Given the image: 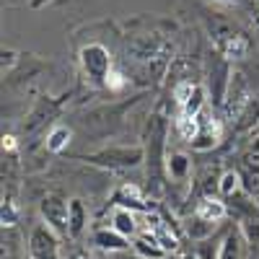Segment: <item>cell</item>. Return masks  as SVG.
<instances>
[{
    "mask_svg": "<svg viewBox=\"0 0 259 259\" xmlns=\"http://www.w3.org/2000/svg\"><path fill=\"white\" fill-rule=\"evenodd\" d=\"M166 135H168V122L161 114H153L148 122L145 133V166H148V187L153 194L163 192L166 174Z\"/></svg>",
    "mask_w": 259,
    "mask_h": 259,
    "instance_id": "1",
    "label": "cell"
},
{
    "mask_svg": "<svg viewBox=\"0 0 259 259\" xmlns=\"http://www.w3.org/2000/svg\"><path fill=\"white\" fill-rule=\"evenodd\" d=\"M85 161H91L96 166H109V168H135L145 163V148L140 145H114V148H104L99 153L89 156Z\"/></svg>",
    "mask_w": 259,
    "mask_h": 259,
    "instance_id": "2",
    "label": "cell"
},
{
    "mask_svg": "<svg viewBox=\"0 0 259 259\" xmlns=\"http://www.w3.org/2000/svg\"><path fill=\"white\" fill-rule=\"evenodd\" d=\"M80 68L94 83H106V75L114 70L109 50H106L104 45H96V41L94 45H85L80 50Z\"/></svg>",
    "mask_w": 259,
    "mask_h": 259,
    "instance_id": "3",
    "label": "cell"
},
{
    "mask_svg": "<svg viewBox=\"0 0 259 259\" xmlns=\"http://www.w3.org/2000/svg\"><path fill=\"white\" fill-rule=\"evenodd\" d=\"M251 101V94H249V83L244 78V73L239 70H233L231 75V83H228V91H226V99H223V106H221V112L226 117V122H236V117L241 114V109Z\"/></svg>",
    "mask_w": 259,
    "mask_h": 259,
    "instance_id": "4",
    "label": "cell"
},
{
    "mask_svg": "<svg viewBox=\"0 0 259 259\" xmlns=\"http://www.w3.org/2000/svg\"><path fill=\"white\" fill-rule=\"evenodd\" d=\"M39 212L57 236H68V223H70V202H65L57 194H47L39 202Z\"/></svg>",
    "mask_w": 259,
    "mask_h": 259,
    "instance_id": "5",
    "label": "cell"
},
{
    "mask_svg": "<svg viewBox=\"0 0 259 259\" xmlns=\"http://www.w3.org/2000/svg\"><path fill=\"white\" fill-rule=\"evenodd\" d=\"M29 256L31 259H60V236L47 223H39V226L31 228Z\"/></svg>",
    "mask_w": 259,
    "mask_h": 259,
    "instance_id": "6",
    "label": "cell"
},
{
    "mask_svg": "<svg viewBox=\"0 0 259 259\" xmlns=\"http://www.w3.org/2000/svg\"><path fill=\"white\" fill-rule=\"evenodd\" d=\"M143 215V221H145V233H150L153 239L163 246L166 254H174L179 251V233L171 228V223H166L163 215H158L156 210H148V212H140Z\"/></svg>",
    "mask_w": 259,
    "mask_h": 259,
    "instance_id": "7",
    "label": "cell"
},
{
    "mask_svg": "<svg viewBox=\"0 0 259 259\" xmlns=\"http://www.w3.org/2000/svg\"><path fill=\"white\" fill-rule=\"evenodd\" d=\"M212 68H210V96H212V104H215V109H221L223 106V99H226V91H228V83H231V65L226 57L221 55H212Z\"/></svg>",
    "mask_w": 259,
    "mask_h": 259,
    "instance_id": "8",
    "label": "cell"
},
{
    "mask_svg": "<svg viewBox=\"0 0 259 259\" xmlns=\"http://www.w3.org/2000/svg\"><path fill=\"white\" fill-rule=\"evenodd\" d=\"M197 119H200V133H197V138H194L189 145H192L194 150H200V153H205V150H212L215 145L221 143L223 127H221V119L215 117L210 109H205Z\"/></svg>",
    "mask_w": 259,
    "mask_h": 259,
    "instance_id": "9",
    "label": "cell"
},
{
    "mask_svg": "<svg viewBox=\"0 0 259 259\" xmlns=\"http://www.w3.org/2000/svg\"><path fill=\"white\" fill-rule=\"evenodd\" d=\"M215 47H218V55L226 57L228 62H236V60H244L246 52H249V39L239 31H228L226 36H221L215 41Z\"/></svg>",
    "mask_w": 259,
    "mask_h": 259,
    "instance_id": "10",
    "label": "cell"
},
{
    "mask_svg": "<svg viewBox=\"0 0 259 259\" xmlns=\"http://www.w3.org/2000/svg\"><path fill=\"white\" fill-rule=\"evenodd\" d=\"M114 207H127L133 212H148L150 210L145 194L140 192L138 184H122L114 194Z\"/></svg>",
    "mask_w": 259,
    "mask_h": 259,
    "instance_id": "11",
    "label": "cell"
},
{
    "mask_svg": "<svg viewBox=\"0 0 259 259\" xmlns=\"http://www.w3.org/2000/svg\"><path fill=\"white\" fill-rule=\"evenodd\" d=\"M194 215H200V218L221 226V221L228 218V207H226V202L221 197H202L197 202V207H194Z\"/></svg>",
    "mask_w": 259,
    "mask_h": 259,
    "instance_id": "12",
    "label": "cell"
},
{
    "mask_svg": "<svg viewBox=\"0 0 259 259\" xmlns=\"http://www.w3.org/2000/svg\"><path fill=\"white\" fill-rule=\"evenodd\" d=\"M94 244L104 251H124L127 246H133L130 239H124L122 233H117L112 226L109 228H96L94 231Z\"/></svg>",
    "mask_w": 259,
    "mask_h": 259,
    "instance_id": "13",
    "label": "cell"
},
{
    "mask_svg": "<svg viewBox=\"0 0 259 259\" xmlns=\"http://www.w3.org/2000/svg\"><path fill=\"white\" fill-rule=\"evenodd\" d=\"M166 174L171 182H187L189 174H192V161L187 153L182 150H174V153L166 156Z\"/></svg>",
    "mask_w": 259,
    "mask_h": 259,
    "instance_id": "14",
    "label": "cell"
},
{
    "mask_svg": "<svg viewBox=\"0 0 259 259\" xmlns=\"http://www.w3.org/2000/svg\"><path fill=\"white\" fill-rule=\"evenodd\" d=\"M112 228L117 231V233H122L124 239H130V236H138V228H140V223H138V215L133 212V210H127V207H114L112 210Z\"/></svg>",
    "mask_w": 259,
    "mask_h": 259,
    "instance_id": "15",
    "label": "cell"
},
{
    "mask_svg": "<svg viewBox=\"0 0 259 259\" xmlns=\"http://www.w3.org/2000/svg\"><path fill=\"white\" fill-rule=\"evenodd\" d=\"M215 231H218V223H210V221L200 218V215H189V218L184 221V233L189 236L192 241H197V244L212 239Z\"/></svg>",
    "mask_w": 259,
    "mask_h": 259,
    "instance_id": "16",
    "label": "cell"
},
{
    "mask_svg": "<svg viewBox=\"0 0 259 259\" xmlns=\"http://www.w3.org/2000/svg\"><path fill=\"white\" fill-rule=\"evenodd\" d=\"M133 249H135V254L140 256V259H166L168 254L163 251V246L153 239L150 233H138L135 239H133Z\"/></svg>",
    "mask_w": 259,
    "mask_h": 259,
    "instance_id": "17",
    "label": "cell"
},
{
    "mask_svg": "<svg viewBox=\"0 0 259 259\" xmlns=\"http://www.w3.org/2000/svg\"><path fill=\"white\" fill-rule=\"evenodd\" d=\"M218 259H246V239L241 231H231L223 236Z\"/></svg>",
    "mask_w": 259,
    "mask_h": 259,
    "instance_id": "18",
    "label": "cell"
},
{
    "mask_svg": "<svg viewBox=\"0 0 259 259\" xmlns=\"http://www.w3.org/2000/svg\"><path fill=\"white\" fill-rule=\"evenodd\" d=\"M70 202V223H68V236L70 239H78V236L85 231V226H89V210H85L83 200L73 197L68 200Z\"/></svg>",
    "mask_w": 259,
    "mask_h": 259,
    "instance_id": "19",
    "label": "cell"
},
{
    "mask_svg": "<svg viewBox=\"0 0 259 259\" xmlns=\"http://www.w3.org/2000/svg\"><path fill=\"white\" fill-rule=\"evenodd\" d=\"M254 124H259V101L251 96V101L241 109V114L236 117V122H233V130L236 133H251L254 130Z\"/></svg>",
    "mask_w": 259,
    "mask_h": 259,
    "instance_id": "20",
    "label": "cell"
},
{
    "mask_svg": "<svg viewBox=\"0 0 259 259\" xmlns=\"http://www.w3.org/2000/svg\"><path fill=\"white\" fill-rule=\"evenodd\" d=\"M70 140H73V130L68 124H55L47 135V150L50 153H62L70 145Z\"/></svg>",
    "mask_w": 259,
    "mask_h": 259,
    "instance_id": "21",
    "label": "cell"
},
{
    "mask_svg": "<svg viewBox=\"0 0 259 259\" xmlns=\"http://www.w3.org/2000/svg\"><path fill=\"white\" fill-rule=\"evenodd\" d=\"M207 94H205V89L202 85H194V91H192V96L187 99V104L179 109V114H184V117H192V119H197L205 109H207V99H205Z\"/></svg>",
    "mask_w": 259,
    "mask_h": 259,
    "instance_id": "22",
    "label": "cell"
},
{
    "mask_svg": "<svg viewBox=\"0 0 259 259\" xmlns=\"http://www.w3.org/2000/svg\"><path fill=\"white\" fill-rule=\"evenodd\" d=\"M241 174L239 171H223L221 174V184H218V194L221 197H233L241 192Z\"/></svg>",
    "mask_w": 259,
    "mask_h": 259,
    "instance_id": "23",
    "label": "cell"
},
{
    "mask_svg": "<svg viewBox=\"0 0 259 259\" xmlns=\"http://www.w3.org/2000/svg\"><path fill=\"white\" fill-rule=\"evenodd\" d=\"M177 133H179L182 140L192 143L194 138H197V133H200V119H192V117L179 114V117H177Z\"/></svg>",
    "mask_w": 259,
    "mask_h": 259,
    "instance_id": "24",
    "label": "cell"
},
{
    "mask_svg": "<svg viewBox=\"0 0 259 259\" xmlns=\"http://www.w3.org/2000/svg\"><path fill=\"white\" fill-rule=\"evenodd\" d=\"M0 221H3V228H11L18 223V207L13 200H3V210H0Z\"/></svg>",
    "mask_w": 259,
    "mask_h": 259,
    "instance_id": "25",
    "label": "cell"
},
{
    "mask_svg": "<svg viewBox=\"0 0 259 259\" xmlns=\"http://www.w3.org/2000/svg\"><path fill=\"white\" fill-rule=\"evenodd\" d=\"M194 85H197V83H192V80H182V83H177V85H174V101L179 104V109L187 104V99L192 96Z\"/></svg>",
    "mask_w": 259,
    "mask_h": 259,
    "instance_id": "26",
    "label": "cell"
},
{
    "mask_svg": "<svg viewBox=\"0 0 259 259\" xmlns=\"http://www.w3.org/2000/svg\"><path fill=\"white\" fill-rule=\"evenodd\" d=\"M194 251H197L202 259H218V256H221V244H212V239H207V241H202Z\"/></svg>",
    "mask_w": 259,
    "mask_h": 259,
    "instance_id": "27",
    "label": "cell"
},
{
    "mask_svg": "<svg viewBox=\"0 0 259 259\" xmlns=\"http://www.w3.org/2000/svg\"><path fill=\"white\" fill-rule=\"evenodd\" d=\"M124 83H127L124 75L119 70H112L109 75H106V83L104 85H106V89H112V91H119V89H124Z\"/></svg>",
    "mask_w": 259,
    "mask_h": 259,
    "instance_id": "28",
    "label": "cell"
},
{
    "mask_svg": "<svg viewBox=\"0 0 259 259\" xmlns=\"http://www.w3.org/2000/svg\"><path fill=\"white\" fill-rule=\"evenodd\" d=\"M3 150H16V138L13 135H6L3 138Z\"/></svg>",
    "mask_w": 259,
    "mask_h": 259,
    "instance_id": "29",
    "label": "cell"
},
{
    "mask_svg": "<svg viewBox=\"0 0 259 259\" xmlns=\"http://www.w3.org/2000/svg\"><path fill=\"white\" fill-rule=\"evenodd\" d=\"M179 259H202V256H200L197 251H194V249H192V251H184V254H182Z\"/></svg>",
    "mask_w": 259,
    "mask_h": 259,
    "instance_id": "30",
    "label": "cell"
},
{
    "mask_svg": "<svg viewBox=\"0 0 259 259\" xmlns=\"http://www.w3.org/2000/svg\"><path fill=\"white\" fill-rule=\"evenodd\" d=\"M13 60H16L13 52H3V65H13Z\"/></svg>",
    "mask_w": 259,
    "mask_h": 259,
    "instance_id": "31",
    "label": "cell"
},
{
    "mask_svg": "<svg viewBox=\"0 0 259 259\" xmlns=\"http://www.w3.org/2000/svg\"><path fill=\"white\" fill-rule=\"evenodd\" d=\"M249 150H254V153H259V135H256V138L251 140V148H249Z\"/></svg>",
    "mask_w": 259,
    "mask_h": 259,
    "instance_id": "32",
    "label": "cell"
},
{
    "mask_svg": "<svg viewBox=\"0 0 259 259\" xmlns=\"http://www.w3.org/2000/svg\"><path fill=\"white\" fill-rule=\"evenodd\" d=\"M215 3H228V6H236V3H241V0H215Z\"/></svg>",
    "mask_w": 259,
    "mask_h": 259,
    "instance_id": "33",
    "label": "cell"
},
{
    "mask_svg": "<svg viewBox=\"0 0 259 259\" xmlns=\"http://www.w3.org/2000/svg\"><path fill=\"white\" fill-rule=\"evenodd\" d=\"M68 259H83V256H80V254H70Z\"/></svg>",
    "mask_w": 259,
    "mask_h": 259,
    "instance_id": "34",
    "label": "cell"
},
{
    "mask_svg": "<svg viewBox=\"0 0 259 259\" xmlns=\"http://www.w3.org/2000/svg\"><path fill=\"white\" fill-rule=\"evenodd\" d=\"M83 259H96V256H83Z\"/></svg>",
    "mask_w": 259,
    "mask_h": 259,
    "instance_id": "35",
    "label": "cell"
}]
</instances>
